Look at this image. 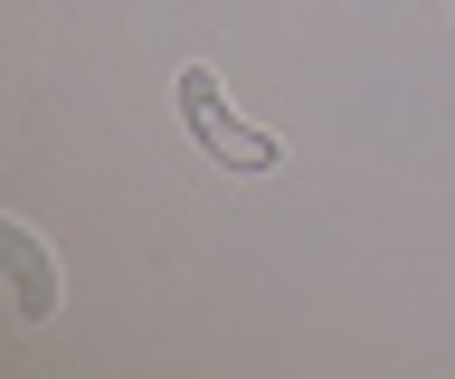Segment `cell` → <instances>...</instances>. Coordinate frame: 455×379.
I'll return each mask as SVG.
<instances>
[{
  "label": "cell",
  "mask_w": 455,
  "mask_h": 379,
  "mask_svg": "<svg viewBox=\"0 0 455 379\" xmlns=\"http://www.w3.org/2000/svg\"><path fill=\"white\" fill-rule=\"evenodd\" d=\"M0 275H10V304H20V322H57V304H67V275H57V257L38 247V228H28V218H0Z\"/></svg>",
  "instance_id": "cell-2"
},
{
  "label": "cell",
  "mask_w": 455,
  "mask_h": 379,
  "mask_svg": "<svg viewBox=\"0 0 455 379\" xmlns=\"http://www.w3.org/2000/svg\"><path fill=\"white\" fill-rule=\"evenodd\" d=\"M180 123H190V143L219 162V171H275V133H256L237 105H228L219 67H180Z\"/></svg>",
  "instance_id": "cell-1"
}]
</instances>
